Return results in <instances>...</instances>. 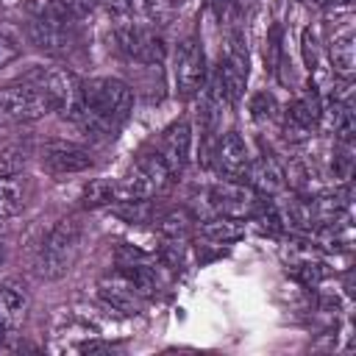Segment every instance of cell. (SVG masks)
Segmentation results:
<instances>
[{
	"label": "cell",
	"instance_id": "ffe728a7",
	"mask_svg": "<svg viewBox=\"0 0 356 356\" xmlns=\"http://www.w3.org/2000/svg\"><path fill=\"white\" fill-rule=\"evenodd\" d=\"M120 275L142 295V298H153L156 289H159V278L150 267L145 264H120Z\"/></svg>",
	"mask_w": 356,
	"mask_h": 356
},
{
	"label": "cell",
	"instance_id": "8992f818",
	"mask_svg": "<svg viewBox=\"0 0 356 356\" xmlns=\"http://www.w3.org/2000/svg\"><path fill=\"white\" fill-rule=\"evenodd\" d=\"M209 203L220 217L242 220L261 209V200L256 197V189L250 184H239L236 178H228L222 184H214L209 192Z\"/></svg>",
	"mask_w": 356,
	"mask_h": 356
},
{
	"label": "cell",
	"instance_id": "8fae6325",
	"mask_svg": "<svg viewBox=\"0 0 356 356\" xmlns=\"http://www.w3.org/2000/svg\"><path fill=\"white\" fill-rule=\"evenodd\" d=\"M156 150H159V156L167 161V167L178 175L184 167H186V161H189V150H192V134H189V122L186 120H178V122H172L164 134H161V139H159V145H156Z\"/></svg>",
	"mask_w": 356,
	"mask_h": 356
},
{
	"label": "cell",
	"instance_id": "2e32d148",
	"mask_svg": "<svg viewBox=\"0 0 356 356\" xmlns=\"http://www.w3.org/2000/svg\"><path fill=\"white\" fill-rule=\"evenodd\" d=\"M353 28L345 25L339 28L334 36H331V44H328V53H331V64H334V72L339 78H353V70H356V44H353Z\"/></svg>",
	"mask_w": 356,
	"mask_h": 356
},
{
	"label": "cell",
	"instance_id": "cb8c5ba5",
	"mask_svg": "<svg viewBox=\"0 0 356 356\" xmlns=\"http://www.w3.org/2000/svg\"><path fill=\"white\" fill-rule=\"evenodd\" d=\"M25 167V150L19 145H11L0 153V175H19Z\"/></svg>",
	"mask_w": 356,
	"mask_h": 356
},
{
	"label": "cell",
	"instance_id": "9a60e30c",
	"mask_svg": "<svg viewBox=\"0 0 356 356\" xmlns=\"http://www.w3.org/2000/svg\"><path fill=\"white\" fill-rule=\"evenodd\" d=\"M28 314V295L17 284H0V328L14 331Z\"/></svg>",
	"mask_w": 356,
	"mask_h": 356
},
{
	"label": "cell",
	"instance_id": "d4e9b609",
	"mask_svg": "<svg viewBox=\"0 0 356 356\" xmlns=\"http://www.w3.org/2000/svg\"><path fill=\"white\" fill-rule=\"evenodd\" d=\"M181 3H184V0H142L145 11H147L150 19H156V22H167V19L175 14V8H181Z\"/></svg>",
	"mask_w": 356,
	"mask_h": 356
},
{
	"label": "cell",
	"instance_id": "4fadbf2b",
	"mask_svg": "<svg viewBox=\"0 0 356 356\" xmlns=\"http://www.w3.org/2000/svg\"><path fill=\"white\" fill-rule=\"evenodd\" d=\"M217 164L228 178H245L250 167V150L236 131H228L217 147Z\"/></svg>",
	"mask_w": 356,
	"mask_h": 356
},
{
	"label": "cell",
	"instance_id": "83f0119b",
	"mask_svg": "<svg viewBox=\"0 0 356 356\" xmlns=\"http://www.w3.org/2000/svg\"><path fill=\"white\" fill-rule=\"evenodd\" d=\"M100 6H106L108 11H114V14H128V11H134L136 6H142V0H97Z\"/></svg>",
	"mask_w": 356,
	"mask_h": 356
},
{
	"label": "cell",
	"instance_id": "30bf717a",
	"mask_svg": "<svg viewBox=\"0 0 356 356\" xmlns=\"http://www.w3.org/2000/svg\"><path fill=\"white\" fill-rule=\"evenodd\" d=\"M42 164L53 172H83L95 167V159L86 147L72 142H47L42 147Z\"/></svg>",
	"mask_w": 356,
	"mask_h": 356
},
{
	"label": "cell",
	"instance_id": "603a6c76",
	"mask_svg": "<svg viewBox=\"0 0 356 356\" xmlns=\"http://www.w3.org/2000/svg\"><path fill=\"white\" fill-rule=\"evenodd\" d=\"M250 111H253V120H275L278 117V103H275V97L273 95H267V92H259V95H253V100H250Z\"/></svg>",
	"mask_w": 356,
	"mask_h": 356
},
{
	"label": "cell",
	"instance_id": "d6986e66",
	"mask_svg": "<svg viewBox=\"0 0 356 356\" xmlns=\"http://www.w3.org/2000/svg\"><path fill=\"white\" fill-rule=\"evenodd\" d=\"M117 200H122V192H120V184L111 178H95L83 186V203L86 206H108Z\"/></svg>",
	"mask_w": 356,
	"mask_h": 356
},
{
	"label": "cell",
	"instance_id": "7402d4cb",
	"mask_svg": "<svg viewBox=\"0 0 356 356\" xmlns=\"http://www.w3.org/2000/svg\"><path fill=\"white\" fill-rule=\"evenodd\" d=\"M300 44H303V58H306L309 72H317L320 70V39H317V31L314 28H306Z\"/></svg>",
	"mask_w": 356,
	"mask_h": 356
},
{
	"label": "cell",
	"instance_id": "7c38bea8",
	"mask_svg": "<svg viewBox=\"0 0 356 356\" xmlns=\"http://www.w3.org/2000/svg\"><path fill=\"white\" fill-rule=\"evenodd\" d=\"M28 39L44 50V53H67L72 44L70 22H44V19H31L28 22Z\"/></svg>",
	"mask_w": 356,
	"mask_h": 356
},
{
	"label": "cell",
	"instance_id": "ac0fdd59",
	"mask_svg": "<svg viewBox=\"0 0 356 356\" xmlns=\"http://www.w3.org/2000/svg\"><path fill=\"white\" fill-rule=\"evenodd\" d=\"M25 206V181L17 175H0V220L14 217Z\"/></svg>",
	"mask_w": 356,
	"mask_h": 356
},
{
	"label": "cell",
	"instance_id": "5bb4252c",
	"mask_svg": "<svg viewBox=\"0 0 356 356\" xmlns=\"http://www.w3.org/2000/svg\"><path fill=\"white\" fill-rule=\"evenodd\" d=\"M100 298L111 306V309H117V312H122V314H139L142 312V295L117 273L114 278H103L100 281Z\"/></svg>",
	"mask_w": 356,
	"mask_h": 356
},
{
	"label": "cell",
	"instance_id": "9c48e42d",
	"mask_svg": "<svg viewBox=\"0 0 356 356\" xmlns=\"http://www.w3.org/2000/svg\"><path fill=\"white\" fill-rule=\"evenodd\" d=\"M217 75H220V83L225 89L228 103H236L239 95H242V89H245V83H248V50H245V44H242L239 36L231 39Z\"/></svg>",
	"mask_w": 356,
	"mask_h": 356
},
{
	"label": "cell",
	"instance_id": "4316f807",
	"mask_svg": "<svg viewBox=\"0 0 356 356\" xmlns=\"http://www.w3.org/2000/svg\"><path fill=\"white\" fill-rule=\"evenodd\" d=\"M58 3L64 6V11H67L70 17H86V14L95 8L97 0H58Z\"/></svg>",
	"mask_w": 356,
	"mask_h": 356
},
{
	"label": "cell",
	"instance_id": "44dd1931",
	"mask_svg": "<svg viewBox=\"0 0 356 356\" xmlns=\"http://www.w3.org/2000/svg\"><path fill=\"white\" fill-rule=\"evenodd\" d=\"M200 231L214 239V242H234L242 236V225L239 220H231V217H217V220H209L200 225Z\"/></svg>",
	"mask_w": 356,
	"mask_h": 356
},
{
	"label": "cell",
	"instance_id": "5b68a950",
	"mask_svg": "<svg viewBox=\"0 0 356 356\" xmlns=\"http://www.w3.org/2000/svg\"><path fill=\"white\" fill-rule=\"evenodd\" d=\"M114 36H117L120 50L134 61L159 64L164 58V39H161V33L156 28H147V25L125 19V22H120L114 28Z\"/></svg>",
	"mask_w": 356,
	"mask_h": 356
},
{
	"label": "cell",
	"instance_id": "7a4b0ae2",
	"mask_svg": "<svg viewBox=\"0 0 356 356\" xmlns=\"http://www.w3.org/2000/svg\"><path fill=\"white\" fill-rule=\"evenodd\" d=\"M175 172L167 167V161L159 156V150H142L136 161L131 164V172L125 181H120L122 200H150L170 189Z\"/></svg>",
	"mask_w": 356,
	"mask_h": 356
},
{
	"label": "cell",
	"instance_id": "277c9868",
	"mask_svg": "<svg viewBox=\"0 0 356 356\" xmlns=\"http://www.w3.org/2000/svg\"><path fill=\"white\" fill-rule=\"evenodd\" d=\"M50 111L53 103L36 75L0 89V114L8 120H39Z\"/></svg>",
	"mask_w": 356,
	"mask_h": 356
},
{
	"label": "cell",
	"instance_id": "ba28073f",
	"mask_svg": "<svg viewBox=\"0 0 356 356\" xmlns=\"http://www.w3.org/2000/svg\"><path fill=\"white\" fill-rule=\"evenodd\" d=\"M320 114H323V103L317 97V92H303L289 103V111L284 114V136L289 142H303L312 136V131L320 125Z\"/></svg>",
	"mask_w": 356,
	"mask_h": 356
},
{
	"label": "cell",
	"instance_id": "6da1fadb",
	"mask_svg": "<svg viewBox=\"0 0 356 356\" xmlns=\"http://www.w3.org/2000/svg\"><path fill=\"white\" fill-rule=\"evenodd\" d=\"M78 92L81 100L72 120L86 131H97V134L117 131L128 120V111L134 106L131 86L122 83L120 78H86L81 81Z\"/></svg>",
	"mask_w": 356,
	"mask_h": 356
},
{
	"label": "cell",
	"instance_id": "52a82bcc",
	"mask_svg": "<svg viewBox=\"0 0 356 356\" xmlns=\"http://www.w3.org/2000/svg\"><path fill=\"white\" fill-rule=\"evenodd\" d=\"M206 81V53L200 47V39L197 36H189L178 44V53H175V86H178V95L184 97H192Z\"/></svg>",
	"mask_w": 356,
	"mask_h": 356
},
{
	"label": "cell",
	"instance_id": "484cf974",
	"mask_svg": "<svg viewBox=\"0 0 356 356\" xmlns=\"http://www.w3.org/2000/svg\"><path fill=\"white\" fill-rule=\"evenodd\" d=\"M17 56H19V44L8 33H0V67H6L8 61H14Z\"/></svg>",
	"mask_w": 356,
	"mask_h": 356
},
{
	"label": "cell",
	"instance_id": "e0dca14e",
	"mask_svg": "<svg viewBox=\"0 0 356 356\" xmlns=\"http://www.w3.org/2000/svg\"><path fill=\"white\" fill-rule=\"evenodd\" d=\"M245 178H248V184H250L253 189H259V192H264V195L278 192L281 184H284V172L278 170V164H275L270 156H261V159L250 161Z\"/></svg>",
	"mask_w": 356,
	"mask_h": 356
},
{
	"label": "cell",
	"instance_id": "3957f363",
	"mask_svg": "<svg viewBox=\"0 0 356 356\" xmlns=\"http://www.w3.org/2000/svg\"><path fill=\"white\" fill-rule=\"evenodd\" d=\"M81 242V222L78 217H64L56 222V228L47 234L39 256V273L44 278H58L70 270Z\"/></svg>",
	"mask_w": 356,
	"mask_h": 356
}]
</instances>
